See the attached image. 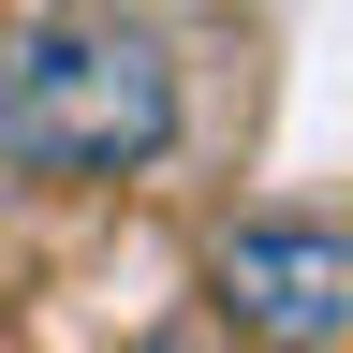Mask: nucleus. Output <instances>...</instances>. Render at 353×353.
I'll return each mask as SVG.
<instances>
[{
	"mask_svg": "<svg viewBox=\"0 0 353 353\" xmlns=\"http://www.w3.org/2000/svg\"><path fill=\"white\" fill-rule=\"evenodd\" d=\"M176 148V59L162 30H132L118 0H74V15L15 30V59H0V162L15 176H148Z\"/></svg>",
	"mask_w": 353,
	"mask_h": 353,
	"instance_id": "obj_1",
	"label": "nucleus"
},
{
	"mask_svg": "<svg viewBox=\"0 0 353 353\" xmlns=\"http://www.w3.org/2000/svg\"><path fill=\"white\" fill-rule=\"evenodd\" d=\"M206 309L236 324L250 353H324L353 339V221H236L206 250Z\"/></svg>",
	"mask_w": 353,
	"mask_h": 353,
	"instance_id": "obj_2",
	"label": "nucleus"
},
{
	"mask_svg": "<svg viewBox=\"0 0 353 353\" xmlns=\"http://www.w3.org/2000/svg\"><path fill=\"white\" fill-rule=\"evenodd\" d=\"M162 353H192V339H162Z\"/></svg>",
	"mask_w": 353,
	"mask_h": 353,
	"instance_id": "obj_3",
	"label": "nucleus"
}]
</instances>
